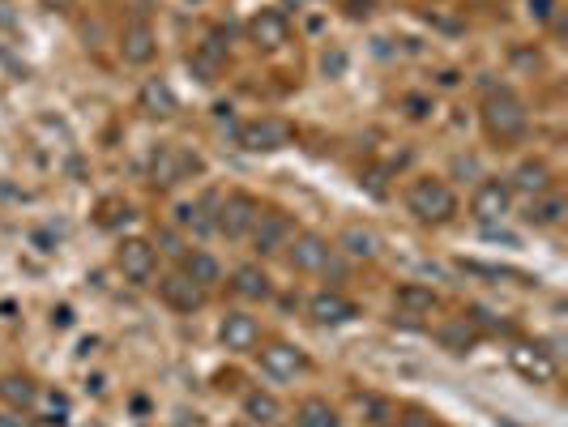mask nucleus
<instances>
[{"instance_id":"a878e982","label":"nucleus","mask_w":568,"mask_h":427,"mask_svg":"<svg viewBox=\"0 0 568 427\" xmlns=\"http://www.w3.org/2000/svg\"><path fill=\"white\" fill-rule=\"evenodd\" d=\"M188 65H193V73L201 77V82H214L218 73H223V65H227V56H223V47L218 43H201L193 56H188Z\"/></svg>"},{"instance_id":"9b49d317","label":"nucleus","mask_w":568,"mask_h":427,"mask_svg":"<svg viewBox=\"0 0 568 427\" xmlns=\"http://www.w3.org/2000/svg\"><path fill=\"white\" fill-rule=\"evenodd\" d=\"M248 39L257 43V47H265V52H278V47H287V43H291V22H287V13H282V9H261V13H252Z\"/></svg>"},{"instance_id":"20e7f679","label":"nucleus","mask_w":568,"mask_h":427,"mask_svg":"<svg viewBox=\"0 0 568 427\" xmlns=\"http://www.w3.org/2000/svg\"><path fill=\"white\" fill-rule=\"evenodd\" d=\"M214 231H223L227 240H244V235L252 231V223L261 218V205L252 201L248 193H231L227 201H218L214 205Z\"/></svg>"},{"instance_id":"473e14b6","label":"nucleus","mask_w":568,"mask_h":427,"mask_svg":"<svg viewBox=\"0 0 568 427\" xmlns=\"http://www.w3.org/2000/svg\"><path fill=\"white\" fill-rule=\"evenodd\" d=\"M0 427H22V419H5V415H0Z\"/></svg>"},{"instance_id":"ddd939ff","label":"nucleus","mask_w":568,"mask_h":427,"mask_svg":"<svg viewBox=\"0 0 568 427\" xmlns=\"http://www.w3.org/2000/svg\"><path fill=\"white\" fill-rule=\"evenodd\" d=\"M308 368V359L299 346L291 342H270V346H261V372L265 376H274V381H295L299 372Z\"/></svg>"},{"instance_id":"c756f323","label":"nucleus","mask_w":568,"mask_h":427,"mask_svg":"<svg viewBox=\"0 0 568 427\" xmlns=\"http://www.w3.org/2000/svg\"><path fill=\"white\" fill-rule=\"evenodd\" d=\"M159 244H163V252H171V257H184V248H180V235H176V231H159Z\"/></svg>"},{"instance_id":"39448f33","label":"nucleus","mask_w":568,"mask_h":427,"mask_svg":"<svg viewBox=\"0 0 568 427\" xmlns=\"http://www.w3.org/2000/svg\"><path fill=\"white\" fill-rule=\"evenodd\" d=\"M150 176H154V184L176 188L188 176H201V158L184 146H159V154H154V163H150Z\"/></svg>"},{"instance_id":"7ed1b4c3","label":"nucleus","mask_w":568,"mask_h":427,"mask_svg":"<svg viewBox=\"0 0 568 427\" xmlns=\"http://www.w3.org/2000/svg\"><path fill=\"white\" fill-rule=\"evenodd\" d=\"M291 248V270L295 274H338V248H329V240H321V235H295Z\"/></svg>"},{"instance_id":"b1692460","label":"nucleus","mask_w":568,"mask_h":427,"mask_svg":"<svg viewBox=\"0 0 568 427\" xmlns=\"http://www.w3.org/2000/svg\"><path fill=\"white\" fill-rule=\"evenodd\" d=\"M564 197L560 193H543V197H530V210H526V223L530 227H556L564 218Z\"/></svg>"},{"instance_id":"c85d7f7f","label":"nucleus","mask_w":568,"mask_h":427,"mask_svg":"<svg viewBox=\"0 0 568 427\" xmlns=\"http://www.w3.org/2000/svg\"><path fill=\"white\" fill-rule=\"evenodd\" d=\"M526 13H530V18L534 22H551V18H556V0H526Z\"/></svg>"},{"instance_id":"1a4fd4ad","label":"nucleus","mask_w":568,"mask_h":427,"mask_svg":"<svg viewBox=\"0 0 568 427\" xmlns=\"http://www.w3.org/2000/svg\"><path fill=\"white\" fill-rule=\"evenodd\" d=\"M218 342L227 346L231 355H248L261 346V321L248 312H227L223 321H218Z\"/></svg>"},{"instance_id":"a211bd4d","label":"nucleus","mask_w":568,"mask_h":427,"mask_svg":"<svg viewBox=\"0 0 568 427\" xmlns=\"http://www.w3.org/2000/svg\"><path fill=\"white\" fill-rule=\"evenodd\" d=\"M338 252H346V257H355V261H372V257H381V235L364 223H351L338 235Z\"/></svg>"},{"instance_id":"4be33fe9","label":"nucleus","mask_w":568,"mask_h":427,"mask_svg":"<svg viewBox=\"0 0 568 427\" xmlns=\"http://www.w3.org/2000/svg\"><path fill=\"white\" fill-rule=\"evenodd\" d=\"M244 419H248L252 427H274V423L282 419V406H278L274 393L252 389V393H244Z\"/></svg>"},{"instance_id":"7c9ffc66","label":"nucleus","mask_w":568,"mask_h":427,"mask_svg":"<svg viewBox=\"0 0 568 427\" xmlns=\"http://www.w3.org/2000/svg\"><path fill=\"white\" fill-rule=\"evenodd\" d=\"M47 9H56V13H65V9H73V0H43Z\"/></svg>"},{"instance_id":"f8f14e48","label":"nucleus","mask_w":568,"mask_h":427,"mask_svg":"<svg viewBox=\"0 0 568 427\" xmlns=\"http://www.w3.org/2000/svg\"><path fill=\"white\" fill-rule=\"evenodd\" d=\"M252 248L261 252V257H274V252H282L291 244V218L282 214V210H270V214H261L257 223H252Z\"/></svg>"},{"instance_id":"cd10ccee","label":"nucleus","mask_w":568,"mask_h":427,"mask_svg":"<svg viewBox=\"0 0 568 427\" xmlns=\"http://www.w3.org/2000/svg\"><path fill=\"white\" fill-rule=\"evenodd\" d=\"M440 342H445V351H453V355H462V351H470L475 346V325L466 321H449L445 329H440Z\"/></svg>"},{"instance_id":"0eeeda50","label":"nucleus","mask_w":568,"mask_h":427,"mask_svg":"<svg viewBox=\"0 0 568 427\" xmlns=\"http://www.w3.org/2000/svg\"><path fill=\"white\" fill-rule=\"evenodd\" d=\"M235 141H240L244 150H252V154H270V150H282L291 141V124L278 120V116H261V120L240 124Z\"/></svg>"},{"instance_id":"f03ea898","label":"nucleus","mask_w":568,"mask_h":427,"mask_svg":"<svg viewBox=\"0 0 568 427\" xmlns=\"http://www.w3.org/2000/svg\"><path fill=\"white\" fill-rule=\"evenodd\" d=\"M406 210L419 218V223H449L457 214V193L449 188V180H436V176H423L406 188Z\"/></svg>"},{"instance_id":"72a5a7b5","label":"nucleus","mask_w":568,"mask_h":427,"mask_svg":"<svg viewBox=\"0 0 568 427\" xmlns=\"http://www.w3.org/2000/svg\"><path fill=\"white\" fill-rule=\"evenodd\" d=\"M231 427H252V423H231Z\"/></svg>"},{"instance_id":"423d86ee","label":"nucleus","mask_w":568,"mask_h":427,"mask_svg":"<svg viewBox=\"0 0 568 427\" xmlns=\"http://www.w3.org/2000/svg\"><path fill=\"white\" fill-rule=\"evenodd\" d=\"M116 270L124 274V282H133V287H146L159 270V252H154L150 240H120L116 248Z\"/></svg>"},{"instance_id":"bb28decb","label":"nucleus","mask_w":568,"mask_h":427,"mask_svg":"<svg viewBox=\"0 0 568 427\" xmlns=\"http://www.w3.org/2000/svg\"><path fill=\"white\" fill-rule=\"evenodd\" d=\"M0 398H5L9 406H35V398H39V389H35V381L30 376H5L0 381Z\"/></svg>"},{"instance_id":"aec40b11","label":"nucleus","mask_w":568,"mask_h":427,"mask_svg":"<svg viewBox=\"0 0 568 427\" xmlns=\"http://www.w3.org/2000/svg\"><path fill=\"white\" fill-rule=\"evenodd\" d=\"M393 304H398L406 321H415V316H432L440 299L432 287H423V282H406V287H398V295H393Z\"/></svg>"},{"instance_id":"2f4dec72","label":"nucleus","mask_w":568,"mask_h":427,"mask_svg":"<svg viewBox=\"0 0 568 427\" xmlns=\"http://www.w3.org/2000/svg\"><path fill=\"white\" fill-rule=\"evenodd\" d=\"M406 107H410V116H415V120L428 116V112H423V99H406Z\"/></svg>"},{"instance_id":"412c9836","label":"nucleus","mask_w":568,"mask_h":427,"mask_svg":"<svg viewBox=\"0 0 568 427\" xmlns=\"http://www.w3.org/2000/svg\"><path fill=\"white\" fill-rule=\"evenodd\" d=\"M184 278H193L201 291H210L214 282H223V265H218L214 252H205V248H193V252H184Z\"/></svg>"},{"instance_id":"2eb2a0df","label":"nucleus","mask_w":568,"mask_h":427,"mask_svg":"<svg viewBox=\"0 0 568 427\" xmlns=\"http://www.w3.org/2000/svg\"><path fill=\"white\" fill-rule=\"evenodd\" d=\"M159 295H163V304L171 312H197L205 304V291L197 287L193 278H184V274H167L159 282Z\"/></svg>"},{"instance_id":"6e6552de","label":"nucleus","mask_w":568,"mask_h":427,"mask_svg":"<svg viewBox=\"0 0 568 427\" xmlns=\"http://www.w3.org/2000/svg\"><path fill=\"white\" fill-rule=\"evenodd\" d=\"M470 210H475L479 223H496V218H504L513 210V188L509 180H496L487 176L475 184V193H470Z\"/></svg>"},{"instance_id":"5701e85b","label":"nucleus","mask_w":568,"mask_h":427,"mask_svg":"<svg viewBox=\"0 0 568 427\" xmlns=\"http://www.w3.org/2000/svg\"><path fill=\"white\" fill-rule=\"evenodd\" d=\"M231 291L240 299H270V278H265L261 265H240L231 274Z\"/></svg>"},{"instance_id":"6ab92c4d","label":"nucleus","mask_w":568,"mask_h":427,"mask_svg":"<svg viewBox=\"0 0 568 427\" xmlns=\"http://www.w3.org/2000/svg\"><path fill=\"white\" fill-rule=\"evenodd\" d=\"M137 107L146 116H154V120H167V116H176V94H171V86L163 82V77H150L146 86H141V94H137Z\"/></svg>"},{"instance_id":"f3484780","label":"nucleus","mask_w":568,"mask_h":427,"mask_svg":"<svg viewBox=\"0 0 568 427\" xmlns=\"http://www.w3.org/2000/svg\"><path fill=\"white\" fill-rule=\"evenodd\" d=\"M509 188L513 193H526V197H543V193H551V167L543 158H526L509 176Z\"/></svg>"},{"instance_id":"393cba45","label":"nucleus","mask_w":568,"mask_h":427,"mask_svg":"<svg viewBox=\"0 0 568 427\" xmlns=\"http://www.w3.org/2000/svg\"><path fill=\"white\" fill-rule=\"evenodd\" d=\"M295 427H342V419L325 398H308L295 410Z\"/></svg>"},{"instance_id":"4468645a","label":"nucleus","mask_w":568,"mask_h":427,"mask_svg":"<svg viewBox=\"0 0 568 427\" xmlns=\"http://www.w3.org/2000/svg\"><path fill=\"white\" fill-rule=\"evenodd\" d=\"M513 368L522 372L530 385H551V381L560 376V368H556V359H551V351H539V346H530V342L513 346Z\"/></svg>"},{"instance_id":"9d476101","label":"nucleus","mask_w":568,"mask_h":427,"mask_svg":"<svg viewBox=\"0 0 568 427\" xmlns=\"http://www.w3.org/2000/svg\"><path fill=\"white\" fill-rule=\"evenodd\" d=\"M159 56V35H154V26L150 22H129L120 30V60L124 65H133V69H141V65H150V60Z\"/></svg>"},{"instance_id":"dca6fc26","label":"nucleus","mask_w":568,"mask_h":427,"mask_svg":"<svg viewBox=\"0 0 568 427\" xmlns=\"http://www.w3.org/2000/svg\"><path fill=\"white\" fill-rule=\"evenodd\" d=\"M308 316L317 325H346V321H355V304L338 291H317L308 299Z\"/></svg>"},{"instance_id":"f257e3e1","label":"nucleus","mask_w":568,"mask_h":427,"mask_svg":"<svg viewBox=\"0 0 568 427\" xmlns=\"http://www.w3.org/2000/svg\"><path fill=\"white\" fill-rule=\"evenodd\" d=\"M479 120H483V133L492 137L496 146H513V141H522L526 129H530V112L513 90H492L487 94L483 107H479Z\"/></svg>"}]
</instances>
